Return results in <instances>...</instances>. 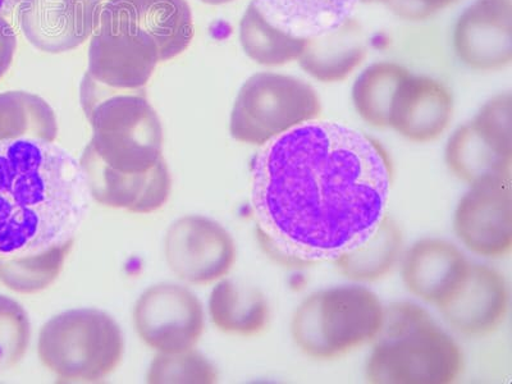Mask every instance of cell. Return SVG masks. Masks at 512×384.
Wrapping results in <instances>:
<instances>
[{"mask_svg":"<svg viewBox=\"0 0 512 384\" xmlns=\"http://www.w3.org/2000/svg\"><path fill=\"white\" fill-rule=\"evenodd\" d=\"M395 166L376 137L312 121L262 146L251 162V209L264 253L287 268L332 262L384 214Z\"/></svg>","mask_w":512,"mask_h":384,"instance_id":"obj_1","label":"cell"},{"mask_svg":"<svg viewBox=\"0 0 512 384\" xmlns=\"http://www.w3.org/2000/svg\"><path fill=\"white\" fill-rule=\"evenodd\" d=\"M84 171L48 141H0V256L40 253L75 239L89 210Z\"/></svg>","mask_w":512,"mask_h":384,"instance_id":"obj_2","label":"cell"},{"mask_svg":"<svg viewBox=\"0 0 512 384\" xmlns=\"http://www.w3.org/2000/svg\"><path fill=\"white\" fill-rule=\"evenodd\" d=\"M365 364L374 384H450L465 368L463 350L422 306H384L383 322Z\"/></svg>","mask_w":512,"mask_h":384,"instance_id":"obj_3","label":"cell"},{"mask_svg":"<svg viewBox=\"0 0 512 384\" xmlns=\"http://www.w3.org/2000/svg\"><path fill=\"white\" fill-rule=\"evenodd\" d=\"M80 102L93 128L86 149L104 166L125 175H144L166 162L162 122L144 88L109 89L85 73Z\"/></svg>","mask_w":512,"mask_h":384,"instance_id":"obj_4","label":"cell"},{"mask_svg":"<svg viewBox=\"0 0 512 384\" xmlns=\"http://www.w3.org/2000/svg\"><path fill=\"white\" fill-rule=\"evenodd\" d=\"M383 312L382 301L367 287L324 288L297 305L290 320V335L306 358L337 360L376 340Z\"/></svg>","mask_w":512,"mask_h":384,"instance_id":"obj_5","label":"cell"},{"mask_svg":"<svg viewBox=\"0 0 512 384\" xmlns=\"http://www.w3.org/2000/svg\"><path fill=\"white\" fill-rule=\"evenodd\" d=\"M125 354L121 327L98 309H73L41 328L38 355L58 382L103 381L120 367Z\"/></svg>","mask_w":512,"mask_h":384,"instance_id":"obj_6","label":"cell"},{"mask_svg":"<svg viewBox=\"0 0 512 384\" xmlns=\"http://www.w3.org/2000/svg\"><path fill=\"white\" fill-rule=\"evenodd\" d=\"M312 85L294 76L260 72L246 80L233 104L230 132L242 144L263 146L322 116Z\"/></svg>","mask_w":512,"mask_h":384,"instance_id":"obj_7","label":"cell"},{"mask_svg":"<svg viewBox=\"0 0 512 384\" xmlns=\"http://www.w3.org/2000/svg\"><path fill=\"white\" fill-rule=\"evenodd\" d=\"M159 62L162 56L155 41L104 6L91 38L86 75L109 89L136 90L148 84Z\"/></svg>","mask_w":512,"mask_h":384,"instance_id":"obj_8","label":"cell"},{"mask_svg":"<svg viewBox=\"0 0 512 384\" xmlns=\"http://www.w3.org/2000/svg\"><path fill=\"white\" fill-rule=\"evenodd\" d=\"M134 327L146 346L158 352L194 349L203 336L205 315L189 288L159 283L146 288L136 301Z\"/></svg>","mask_w":512,"mask_h":384,"instance_id":"obj_9","label":"cell"},{"mask_svg":"<svg viewBox=\"0 0 512 384\" xmlns=\"http://www.w3.org/2000/svg\"><path fill=\"white\" fill-rule=\"evenodd\" d=\"M164 256L169 269L191 285H210L232 271L236 242L221 223L204 216H185L168 228Z\"/></svg>","mask_w":512,"mask_h":384,"instance_id":"obj_10","label":"cell"},{"mask_svg":"<svg viewBox=\"0 0 512 384\" xmlns=\"http://www.w3.org/2000/svg\"><path fill=\"white\" fill-rule=\"evenodd\" d=\"M454 232L466 249L487 259L512 251V177L491 178L469 187L455 209Z\"/></svg>","mask_w":512,"mask_h":384,"instance_id":"obj_11","label":"cell"},{"mask_svg":"<svg viewBox=\"0 0 512 384\" xmlns=\"http://www.w3.org/2000/svg\"><path fill=\"white\" fill-rule=\"evenodd\" d=\"M107 2L108 0H21V29L30 44L41 52H71L94 34Z\"/></svg>","mask_w":512,"mask_h":384,"instance_id":"obj_12","label":"cell"},{"mask_svg":"<svg viewBox=\"0 0 512 384\" xmlns=\"http://www.w3.org/2000/svg\"><path fill=\"white\" fill-rule=\"evenodd\" d=\"M454 50L470 70H504L512 62V0H477L457 20Z\"/></svg>","mask_w":512,"mask_h":384,"instance_id":"obj_13","label":"cell"},{"mask_svg":"<svg viewBox=\"0 0 512 384\" xmlns=\"http://www.w3.org/2000/svg\"><path fill=\"white\" fill-rule=\"evenodd\" d=\"M510 291L504 274L484 264H470L463 286L438 312L459 335H493L509 314Z\"/></svg>","mask_w":512,"mask_h":384,"instance_id":"obj_14","label":"cell"},{"mask_svg":"<svg viewBox=\"0 0 512 384\" xmlns=\"http://www.w3.org/2000/svg\"><path fill=\"white\" fill-rule=\"evenodd\" d=\"M470 264L450 241L427 237L405 250L402 282L411 295L440 309L463 286Z\"/></svg>","mask_w":512,"mask_h":384,"instance_id":"obj_15","label":"cell"},{"mask_svg":"<svg viewBox=\"0 0 512 384\" xmlns=\"http://www.w3.org/2000/svg\"><path fill=\"white\" fill-rule=\"evenodd\" d=\"M80 166L91 198L104 207L150 214L162 208L171 195L172 177L167 162L144 175H125L104 166L85 148Z\"/></svg>","mask_w":512,"mask_h":384,"instance_id":"obj_16","label":"cell"},{"mask_svg":"<svg viewBox=\"0 0 512 384\" xmlns=\"http://www.w3.org/2000/svg\"><path fill=\"white\" fill-rule=\"evenodd\" d=\"M454 111V95L445 84L411 73L393 99L390 128L411 143H433L450 127Z\"/></svg>","mask_w":512,"mask_h":384,"instance_id":"obj_17","label":"cell"},{"mask_svg":"<svg viewBox=\"0 0 512 384\" xmlns=\"http://www.w3.org/2000/svg\"><path fill=\"white\" fill-rule=\"evenodd\" d=\"M448 171L470 186L512 173V143L493 134L477 121L466 122L448 139Z\"/></svg>","mask_w":512,"mask_h":384,"instance_id":"obj_18","label":"cell"},{"mask_svg":"<svg viewBox=\"0 0 512 384\" xmlns=\"http://www.w3.org/2000/svg\"><path fill=\"white\" fill-rule=\"evenodd\" d=\"M105 6L146 32L158 45L162 62L185 52L194 38L186 0H108Z\"/></svg>","mask_w":512,"mask_h":384,"instance_id":"obj_19","label":"cell"},{"mask_svg":"<svg viewBox=\"0 0 512 384\" xmlns=\"http://www.w3.org/2000/svg\"><path fill=\"white\" fill-rule=\"evenodd\" d=\"M367 54V35L363 26L350 17L331 31L306 38L299 64L313 79L336 84L349 79Z\"/></svg>","mask_w":512,"mask_h":384,"instance_id":"obj_20","label":"cell"},{"mask_svg":"<svg viewBox=\"0 0 512 384\" xmlns=\"http://www.w3.org/2000/svg\"><path fill=\"white\" fill-rule=\"evenodd\" d=\"M405 250L400 223L386 213L367 239L344 251L331 263L351 282L374 283L384 280L400 267Z\"/></svg>","mask_w":512,"mask_h":384,"instance_id":"obj_21","label":"cell"},{"mask_svg":"<svg viewBox=\"0 0 512 384\" xmlns=\"http://www.w3.org/2000/svg\"><path fill=\"white\" fill-rule=\"evenodd\" d=\"M209 314L219 331L248 338L267 331L272 318L271 305L263 291L223 278L210 294Z\"/></svg>","mask_w":512,"mask_h":384,"instance_id":"obj_22","label":"cell"},{"mask_svg":"<svg viewBox=\"0 0 512 384\" xmlns=\"http://www.w3.org/2000/svg\"><path fill=\"white\" fill-rule=\"evenodd\" d=\"M253 3L278 29L306 39L344 24L361 0H253Z\"/></svg>","mask_w":512,"mask_h":384,"instance_id":"obj_23","label":"cell"},{"mask_svg":"<svg viewBox=\"0 0 512 384\" xmlns=\"http://www.w3.org/2000/svg\"><path fill=\"white\" fill-rule=\"evenodd\" d=\"M411 75L408 68L392 62L365 68L352 88V103L361 120L374 128H390L393 99Z\"/></svg>","mask_w":512,"mask_h":384,"instance_id":"obj_24","label":"cell"},{"mask_svg":"<svg viewBox=\"0 0 512 384\" xmlns=\"http://www.w3.org/2000/svg\"><path fill=\"white\" fill-rule=\"evenodd\" d=\"M305 38L278 29L251 2L240 22V43L246 56L265 67H281L299 61Z\"/></svg>","mask_w":512,"mask_h":384,"instance_id":"obj_25","label":"cell"},{"mask_svg":"<svg viewBox=\"0 0 512 384\" xmlns=\"http://www.w3.org/2000/svg\"><path fill=\"white\" fill-rule=\"evenodd\" d=\"M58 121L52 107L25 91L0 94V141L32 139L54 143Z\"/></svg>","mask_w":512,"mask_h":384,"instance_id":"obj_26","label":"cell"},{"mask_svg":"<svg viewBox=\"0 0 512 384\" xmlns=\"http://www.w3.org/2000/svg\"><path fill=\"white\" fill-rule=\"evenodd\" d=\"M73 241L75 239L40 253L0 256V283L21 295L47 290L61 276Z\"/></svg>","mask_w":512,"mask_h":384,"instance_id":"obj_27","label":"cell"},{"mask_svg":"<svg viewBox=\"0 0 512 384\" xmlns=\"http://www.w3.org/2000/svg\"><path fill=\"white\" fill-rule=\"evenodd\" d=\"M218 370L201 352L194 349L181 352H158L150 364L146 382L163 383H198L218 382Z\"/></svg>","mask_w":512,"mask_h":384,"instance_id":"obj_28","label":"cell"},{"mask_svg":"<svg viewBox=\"0 0 512 384\" xmlns=\"http://www.w3.org/2000/svg\"><path fill=\"white\" fill-rule=\"evenodd\" d=\"M31 338L26 310L11 297L0 295V372L25 358Z\"/></svg>","mask_w":512,"mask_h":384,"instance_id":"obj_29","label":"cell"},{"mask_svg":"<svg viewBox=\"0 0 512 384\" xmlns=\"http://www.w3.org/2000/svg\"><path fill=\"white\" fill-rule=\"evenodd\" d=\"M460 0H361V4L379 3L405 21L428 20Z\"/></svg>","mask_w":512,"mask_h":384,"instance_id":"obj_30","label":"cell"},{"mask_svg":"<svg viewBox=\"0 0 512 384\" xmlns=\"http://www.w3.org/2000/svg\"><path fill=\"white\" fill-rule=\"evenodd\" d=\"M17 39L15 31L8 24L6 18L0 15V77L8 71L15 57Z\"/></svg>","mask_w":512,"mask_h":384,"instance_id":"obj_31","label":"cell"},{"mask_svg":"<svg viewBox=\"0 0 512 384\" xmlns=\"http://www.w3.org/2000/svg\"><path fill=\"white\" fill-rule=\"evenodd\" d=\"M21 0H0V15H11Z\"/></svg>","mask_w":512,"mask_h":384,"instance_id":"obj_32","label":"cell"},{"mask_svg":"<svg viewBox=\"0 0 512 384\" xmlns=\"http://www.w3.org/2000/svg\"><path fill=\"white\" fill-rule=\"evenodd\" d=\"M205 4H209V6H223V4H228L233 2V0H200Z\"/></svg>","mask_w":512,"mask_h":384,"instance_id":"obj_33","label":"cell"}]
</instances>
